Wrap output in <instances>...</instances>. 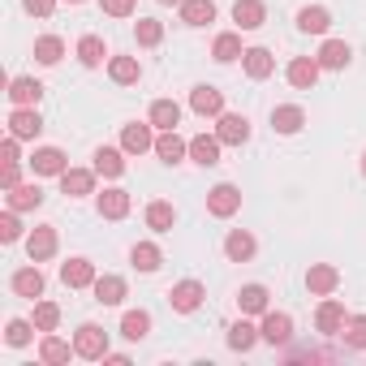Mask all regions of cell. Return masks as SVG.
Returning <instances> with one entry per match:
<instances>
[{"instance_id":"f546056e","label":"cell","mask_w":366,"mask_h":366,"mask_svg":"<svg viewBox=\"0 0 366 366\" xmlns=\"http://www.w3.org/2000/svg\"><path fill=\"white\" fill-rule=\"evenodd\" d=\"M78 349L69 345V340H61L56 332H44V340H39V357L48 362V366H61V362H69Z\"/></svg>"},{"instance_id":"7a4b0ae2","label":"cell","mask_w":366,"mask_h":366,"mask_svg":"<svg viewBox=\"0 0 366 366\" xmlns=\"http://www.w3.org/2000/svg\"><path fill=\"white\" fill-rule=\"evenodd\" d=\"M207 212H212L216 220L237 216V212H242V190L233 186V181H220V186H212V190H207Z\"/></svg>"},{"instance_id":"60d3db41","label":"cell","mask_w":366,"mask_h":366,"mask_svg":"<svg viewBox=\"0 0 366 366\" xmlns=\"http://www.w3.org/2000/svg\"><path fill=\"white\" fill-rule=\"evenodd\" d=\"M61 56H65V39L61 35H39L35 39V61L39 65H56Z\"/></svg>"},{"instance_id":"44dd1931","label":"cell","mask_w":366,"mask_h":366,"mask_svg":"<svg viewBox=\"0 0 366 366\" xmlns=\"http://www.w3.org/2000/svg\"><path fill=\"white\" fill-rule=\"evenodd\" d=\"M39 99H44V82H35V78H14L9 82V104L14 108H39Z\"/></svg>"},{"instance_id":"30bf717a","label":"cell","mask_w":366,"mask_h":366,"mask_svg":"<svg viewBox=\"0 0 366 366\" xmlns=\"http://www.w3.org/2000/svg\"><path fill=\"white\" fill-rule=\"evenodd\" d=\"M220 151H224V142H220L216 134H194V138H190V159H194L199 168H216V164H220Z\"/></svg>"},{"instance_id":"bcb514c9","label":"cell","mask_w":366,"mask_h":366,"mask_svg":"<svg viewBox=\"0 0 366 366\" xmlns=\"http://www.w3.org/2000/svg\"><path fill=\"white\" fill-rule=\"evenodd\" d=\"M0 242H5V246L22 242V220H18V212H14V207H9L5 216H0Z\"/></svg>"},{"instance_id":"4dcf8cb0","label":"cell","mask_w":366,"mask_h":366,"mask_svg":"<svg viewBox=\"0 0 366 366\" xmlns=\"http://www.w3.org/2000/svg\"><path fill=\"white\" fill-rule=\"evenodd\" d=\"M349 61H353V48L345 39H323V48H319V65L323 69H345Z\"/></svg>"},{"instance_id":"52a82bcc","label":"cell","mask_w":366,"mask_h":366,"mask_svg":"<svg viewBox=\"0 0 366 366\" xmlns=\"http://www.w3.org/2000/svg\"><path fill=\"white\" fill-rule=\"evenodd\" d=\"M151 129H155L151 121H129V125L121 129V147H125V155L155 151V134H151Z\"/></svg>"},{"instance_id":"d590c367","label":"cell","mask_w":366,"mask_h":366,"mask_svg":"<svg viewBox=\"0 0 366 366\" xmlns=\"http://www.w3.org/2000/svg\"><path fill=\"white\" fill-rule=\"evenodd\" d=\"M129 263H134L138 272H159L164 254H159V246H155V242H134V250H129Z\"/></svg>"},{"instance_id":"1f68e13d","label":"cell","mask_w":366,"mask_h":366,"mask_svg":"<svg viewBox=\"0 0 366 366\" xmlns=\"http://www.w3.org/2000/svg\"><path fill=\"white\" fill-rule=\"evenodd\" d=\"M147 121H151L155 129H177V125H181V104H177V99H155L151 112H147Z\"/></svg>"},{"instance_id":"f6af8a7d","label":"cell","mask_w":366,"mask_h":366,"mask_svg":"<svg viewBox=\"0 0 366 366\" xmlns=\"http://www.w3.org/2000/svg\"><path fill=\"white\" fill-rule=\"evenodd\" d=\"M35 327L39 332H56L61 327V306L56 302H35Z\"/></svg>"},{"instance_id":"f907efd6","label":"cell","mask_w":366,"mask_h":366,"mask_svg":"<svg viewBox=\"0 0 366 366\" xmlns=\"http://www.w3.org/2000/svg\"><path fill=\"white\" fill-rule=\"evenodd\" d=\"M362 177H366V151H362Z\"/></svg>"},{"instance_id":"d6a6232c","label":"cell","mask_w":366,"mask_h":366,"mask_svg":"<svg viewBox=\"0 0 366 366\" xmlns=\"http://www.w3.org/2000/svg\"><path fill=\"white\" fill-rule=\"evenodd\" d=\"M172 224H177V207L172 203H164V199L147 203V229L151 233H172Z\"/></svg>"},{"instance_id":"ba28073f","label":"cell","mask_w":366,"mask_h":366,"mask_svg":"<svg viewBox=\"0 0 366 366\" xmlns=\"http://www.w3.org/2000/svg\"><path fill=\"white\" fill-rule=\"evenodd\" d=\"M9 134L22 138V142L39 138V134H44V117H39V108H14V112H9Z\"/></svg>"},{"instance_id":"ac0fdd59","label":"cell","mask_w":366,"mask_h":366,"mask_svg":"<svg viewBox=\"0 0 366 366\" xmlns=\"http://www.w3.org/2000/svg\"><path fill=\"white\" fill-rule=\"evenodd\" d=\"M190 108H194L199 117H220V112H229V108H224V91H216V86H207V82L190 91Z\"/></svg>"},{"instance_id":"74e56055","label":"cell","mask_w":366,"mask_h":366,"mask_svg":"<svg viewBox=\"0 0 366 366\" xmlns=\"http://www.w3.org/2000/svg\"><path fill=\"white\" fill-rule=\"evenodd\" d=\"M121 336L125 340H147L151 336V315L147 310H125L121 315Z\"/></svg>"},{"instance_id":"cb8c5ba5","label":"cell","mask_w":366,"mask_h":366,"mask_svg":"<svg viewBox=\"0 0 366 366\" xmlns=\"http://www.w3.org/2000/svg\"><path fill=\"white\" fill-rule=\"evenodd\" d=\"M14 293L18 297H31V302H39L44 297V272H39V263H31V267H22V272H14Z\"/></svg>"},{"instance_id":"f35d334b","label":"cell","mask_w":366,"mask_h":366,"mask_svg":"<svg viewBox=\"0 0 366 366\" xmlns=\"http://www.w3.org/2000/svg\"><path fill=\"white\" fill-rule=\"evenodd\" d=\"M9 207L14 212H35V207H44V190L35 186V181L31 186H14L9 190Z\"/></svg>"},{"instance_id":"8fae6325","label":"cell","mask_w":366,"mask_h":366,"mask_svg":"<svg viewBox=\"0 0 366 366\" xmlns=\"http://www.w3.org/2000/svg\"><path fill=\"white\" fill-rule=\"evenodd\" d=\"M31 168H35V177H61V172L69 168V159H65L61 147H35Z\"/></svg>"},{"instance_id":"e0dca14e","label":"cell","mask_w":366,"mask_h":366,"mask_svg":"<svg viewBox=\"0 0 366 366\" xmlns=\"http://www.w3.org/2000/svg\"><path fill=\"white\" fill-rule=\"evenodd\" d=\"M242 69H246V78H250V82H263V78H272V74H276V56H272L267 48H246Z\"/></svg>"},{"instance_id":"d6986e66","label":"cell","mask_w":366,"mask_h":366,"mask_svg":"<svg viewBox=\"0 0 366 366\" xmlns=\"http://www.w3.org/2000/svg\"><path fill=\"white\" fill-rule=\"evenodd\" d=\"M61 285H65V289H91V285H95V263H91V259H69V263H61Z\"/></svg>"},{"instance_id":"6da1fadb","label":"cell","mask_w":366,"mask_h":366,"mask_svg":"<svg viewBox=\"0 0 366 366\" xmlns=\"http://www.w3.org/2000/svg\"><path fill=\"white\" fill-rule=\"evenodd\" d=\"M74 349H78V357H86V362H104V357H108V332H104L99 323H82L78 336H74Z\"/></svg>"},{"instance_id":"9c48e42d","label":"cell","mask_w":366,"mask_h":366,"mask_svg":"<svg viewBox=\"0 0 366 366\" xmlns=\"http://www.w3.org/2000/svg\"><path fill=\"white\" fill-rule=\"evenodd\" d=\"M95 207H99V216H104V220H125V216H129V207H134V199H129V190L112 186V190L95 194Z\"/></svg>"},{"instance_id":"277c9868","label":"cell","mask_w":366,"mask_h":366,"mask_svg":"<svg viewBox=\"0 0 366 366\" xmlns=\"http://www.w3.org/2000/svg\"><path fill=\"white\" fill-rule=\"evenodd\" d=\"M216 138H220L224 147H246V142H250V121H246L242 112H220V117H216Z\"/></svg>"},{"instance_id":"5bb4252c","label":"cell","mask_w":366,"mask_h":366,"mask_svg":"<svg viewBox=\"0 0 366 366\" xmlns=\"http://www.w3.org/2000/svg\"><path fill=\"white\" fill-rule=\"evenodd\" d=\"M345 306L336 302V297H323L319 302V310H315V327L323 332V336H340V327H345Z\"/></svg>"},{"instance_id":"8992f818","label":"cell","mask_w":366,"mask_h":366,"mask_svg":"<svg viewBox=\"0 0 366 366\" xmlns=\"http://www.w3.org/2000/svg\"><path fill=\"white\" fill-rule=\"evenodd\" d=\"M95 168H65L56 181H61V194H69V199H86V194H95Z\"/></svg>"},{"instance_id":"f5cc1de1","label":"cell","mask_w":366,"mask_h":366,"mask_svg":"<svg viewBox=\"0 0 366 366\" xmlns=\"http://www.w3.org/2000/svg\"><path fill=\"white\" fill-rule=\"evenodd\" d=\"M65 5H82V0H65Z\"/></svg>"},{"instance_id":"f1b7e54d","label":"cell","mask_w":366,"mask_h":366,"mask_svg":"<svg viewBox=\"0 0 366 366\" xmlns=\"http://www.w3.org/2000/svg\"><path fill=\"white\" fill-rule=\"evenodd\" d=\"M91 289H95V302H99V306H121V302H125V293H129L121 276H95V285H91Z\"/></svg>"},{"instance_id":"5b68a950","label":"cell","mask_w":366,"mask_h":366,"mask_svg":"<svg viewBox=\"0 0 366 366\" xmlns=\"http://www.w3.org/2000/svg\"><path fill=\"white\" fill-rule=\"evenodd\" d=\"M319 74H323V65H319V56H293V61H289V69H285V78H289V86H297V91H315V82H319Z\"/></svg>"},{"instance_id":"681fc988","label":"cell","mask_w":366,"mask_h":366,"mask_svg":"<svg viewBox=\"0 0 366 366\" xmlns=\"http://www.w3.org/2000/svg\"><path fill=\"white\" fill-rule=\"evenodd\" d=\"M0 186H5V190L22 186V164H5V177H0Z\"/></svg>"},{"instance_id":"b9f144b4","label":"cell","mask_w":366,"mask_h":366,"mask_svg":"<svg viewBox=\"0 0 366 366\" xmlns=\"http://www.w3.org/2000/svg\"><path fill=\"white\" fill-rule=\"evenodd\" d=\"M134 39H138V48H155V44H164V22H155V18H138V22H134Z\"/></svg>"},{"instance_id":"ee69618b","label":"cell","mask_w":366,"mask_h":366,"mask_svg":"<svg viewBox=\"0 0 366 366\" xmlns=\"http://www.w3.org/2000/svg\"><path fill=\"white\" fill-rule=\"evenodd\" d=\"M340 336H345L349 349H366V315H349L345 327H340Z\"/></svg>"},{"instance_id":"7bdbcfd3","label":"cell","mask_w":366,"mask_h":366,"mask_svg":"<svg viewBox=\"0 0 366 366\" xmlns=\"http://www.w3.org/2000/svg\"><path fill=\"white\" fill-rule=\"evenodd\" d=\"M31 332H39L35 319H9V323H5V345L26 349V345H31Z\"/></svg>"},{"instance_id":"3957f363","label":"cell","mask_w":366,"mask_h":366,"mask_svg":"<svg viewBox=\"0 0 366 366\" xmlns=\"http://www.w3.org/2000/svg\"><path fill=\"white\" fill-rule=\"evenodd\" d=\"M203 297H207L203 280H177V285L168 289V306H172L177 315H194V310L203 306Z\"/></svg>"},{"instance_id":"c3c4849f","label":"cell","mask_w":366,"mask_h":366,"mask_svg":"<svg viewBox=\"0 0 366 366\" xmlns=\"http://www.w3.org/2000/svg\"><path fill=\"white\" fill-rule=\"evenodd\" d=\"M22 5H26V14H31V18H52L61 0H22Z\"/></svg>"},{"instance_id":"2e32d148","label":"cell","mask_w":366,"mask_h":366,"mask_svg":"<svg viewBox=\"0 0 366 366\" xmlns=\"http://www.w3.org/2000/svg\"><path fill=\"white\" fill-rule=\"evenodd\" d=\"M242 56H246L242 31H224V35L212 39V61H216V65H233V61H242Z\"/></svg>"},{"instance_id":"4316f807","label":"cell","mask_w":366,"mask_h":366,"mask_svg":"<svg viewBox=\"0 0 366 366\" xmlns=\"http://www.w3.org/2000/svg\"><path fill=\"white\" fill-rule=\"evenodd\" d=\"M181 22L186 26H207V22H216V0H181Z\"/></svg>"},{"instance_id":"4fadbf2b","label":"cell","mask_w":366,"mask_h":366,"mask_svg":"<svg viewBox=\"0 0 366 366\" xmlns=\"http://www.w3.org/2000/svg\"><path fill=\"white\" fill-rule=\"evenodd\" d=\"M336 285H340V272H336L332 263H310V272H306V289H310L315 297H332Z\"/></svg>"},{"instance_id":"816d5d0a","label":"cell","mask_w":366,"mask_h":366,"mask_svg":"<svg viewBox=\"0 0 366 366\" xmlns=\"http://www.w3.org/2000/svg\"><path fill=\"white\" fill-rule=\"evenodd\" d=\"M159 5H181V0H159Z\"/></svg>"},{"instance_id":"d4e9b609","label":"cell","mask_w":366,"mask_h":366,"mask_svg":"<svg viewBox=\"0 0 366 366\" xmlns=\"http://www.w3.org/2000/svg\"><path fill=\"white\" fill-rule=\"evenodd\" d=\"M233 22H237V31H259L267 22V5H263V0H237V5H233Z\"/></svg>"},{"instance_id":"8d00e7d4","label":"cell","mask_w":366,"mask_h":366,"mask_svg":"<svg viewBox=\"0 0 366 366\" xmlns=\"http://www.w3.org/2000/svg\"><path fill=\"white\" fill-rule=\"evenodd\" d=\"M267 289L263 285H242V293H237V306H242V315H267Z\"/></svg>"},{"instance_id":"7c38bea8","label":"cell","mask_w":366,"mask_h":366,"mask_svg":"<svg viewBox=\"0 0 366 366\" xmlns=\"http://www.w3.org/2000/svg\"><path fill=\"white\" fill-rule=\"evenodd\" d=\"M26 254H31V263L52 259V254H56V229H52V224L31 229V233H26Z\"/></svg>"},{"instance_id":"7dc6e473","label":"cell","mask_w":366,"mask_h":366,"mask_svg":"<svg viewBox=\"0 0 366 366\" xmlns=\"http://www.w3.org/2000/svg\"><path fill=\"white\" fill-rule=\"evenodd\" d=\"M99 9L108 14V18H134V0H99Z\"/></svg>"},{"instance_id":"603a6c76","label":"cell","mask_w":366,"mask_h":366,"mask_svg":"<svg viewBox=\"0 0 366 366\" xmlns=\"http://www.w3.org/2000/svg\"><path fill=\"white\" fill-rule=\"evenodd\" d=\"M254 250H259V242H254V233H246V229H233V233L224 237V254H229V263H250Z\"/></svg>"},{"instance_id":"7402d4cb","label":"cell","mask_w":366,"mask_h":366,"mask_svg":"<svg viewBox=\"0 0 366 366\" xmlns=\"http://www.w3.org/2000/svg\"><path fill=\"white\" fill-rule=\"evenodd\" d=\"M302 125H306V108H297V104H276V108H272V129H276V134L289 138V134H297Z\"/></svg>"},{"instance_id":"e575fe53","label":"cell","mask_w":366,"mask_h":366,"mask_svg":"<svg viewBox=\"0 0 366 366\" xmlns=\"http://www.w3.org/2000/svg\"><path fill=\"white\" fill-rule=\"evenodd\" d=\"M259 340H263V332H259L254 323H246V319L229 327V349H233V353H250Z\"/></svg>"},{"instance_id":"ffe728a7","label":"cell","mask_w":366,"mask_h":366,"mask_svg":"<svg viewBox=\"0 0 366 366\" xmlns=\"http://www.w3.org/2000/svg\"><path fill=\"white\" fill-rule=\"evenodd\" d=\"M155 155L164 159V164H181L190 155V142L181 138L177 129H159V138H155Z\"/></svg>"},{"instance_id":"836d02e7","label":"cell","mask_w":366,"mask_h":366,"mask_svg":"<svg viewBox=\"0 0 366 366\" xmlns=\"http://www.w3.org/2000/svg\"><path fill=\"white\" fill-rule=\"evenodd\" d=\"M95 172L99 177H121L125 172V147H99L95 151Z\"/></svg>"},{"instance_id":"484cf974","label":"cell","mask_w":366,"mask_h":366,"mask_svg":"<svg viewBox=\"0 0 366 366\" xmlns=\"http://www.w3.org/2000/svg\"><path fill=\"white\" fill-rule=\"evenodd\" d=\"M297 31L302 35H327L332 31V14L323 5H306V9H297Z\"/></svg>"},{"instance_id":"9a60e30c","label":"cell","mask_w":366,"mask_h":366,"mask_svg":"<svg viewBox=\"0 0 366 366\" xmlns=\"http://www.w3.org/2000/svg\"><path fill=\"white\" fill-rule=\"evenodd\" d=\"M259 332H263L267 345H289V340H293V319H289L285 310H267L263 323H259Z\"/></svg>"},{"instance_id":"ab89813d","label":"cell","mask_w":366,"mask_h":366,"mask_svg":"<svg viewBox=\"0 0 366 366\" xmlns=\"http://www.w3.org/2000/svg\"><path fill=\"white\" fill-rule=\"evenodd\" d=\"M104 56H108V48H104L99 35H82V39H78V61H82L86 69H99Z\"/></svg>"},{"instance_id":"83f0119b","label":"cell","mask_w":366,"mask_h":366,"mask_svg":"<svg viewBox=\"0 0 366 366\" xmlns=\"http://www.w3.org/2000/svg\"><path fill=\"white\" fill-rule=\"evenodd\" d=\"M108 78H112L117 86H134V82L142 78L138 56H108Z\"/></svg>"}]
</instances>
